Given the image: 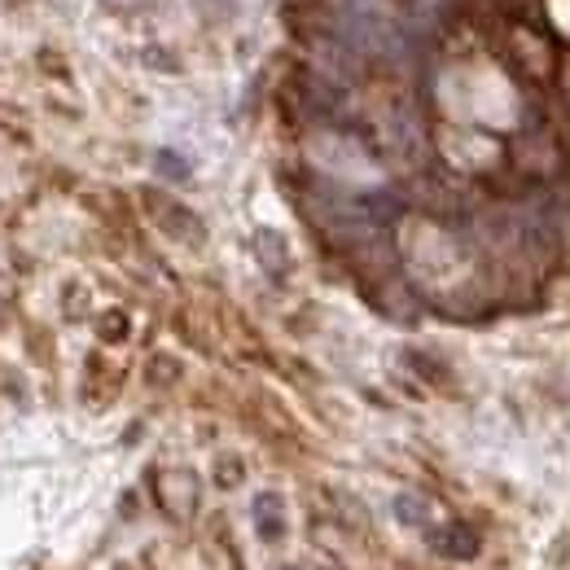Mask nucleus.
I'll return each instance as SVG.
<instances>
[{
  "mask_svg": "<svg viewBox=\"0 0 570 570\" xmlns=\"http://www.w3.org/2000/svg\"><path fill=\"white\" fill-rule=\"evenodd\" d=\"M149 212L154 219L171 233V237H180V242H198L203 237V224H198V215L189 212V207H180V203H171V198H149Z\"/></svg>",
  "mask_w": 570,
  "mask_h": 570,
  "instance_id": "1",
  "label": "nucleus"
},
{
  "mask_svg": "<svg viewBox=\"0 0 570 570\" xmlns=\"http://www.w3.org/2000/svg\"><path fill=\"white\" fill-rule=\"evenodd\" d=\"M430 544L434 549H443V553H452V558H474L479 553V535L470 531V527H443V531H430Z\"/></svg>",
  "mask_w": 570,
  "mask_h": 570,
  "instance_id": "2",
  "label": "nucleus"
},
{
  "mask_svg": "<svg viewBox=\"0 0 570 570\" xmlns=\"http://www.w3.org/2000/svg\"><path fill=\"white\" fill-rule=\"evenodd\" d=\"M101 338H106V343L128 338V316H124V312H106V316H101Z\"/></svg>",
  "mask_w": 570,
  "mask_h": 570,
  "instance_id": "3",
  "label": "nucleus"
}]
</instances>
